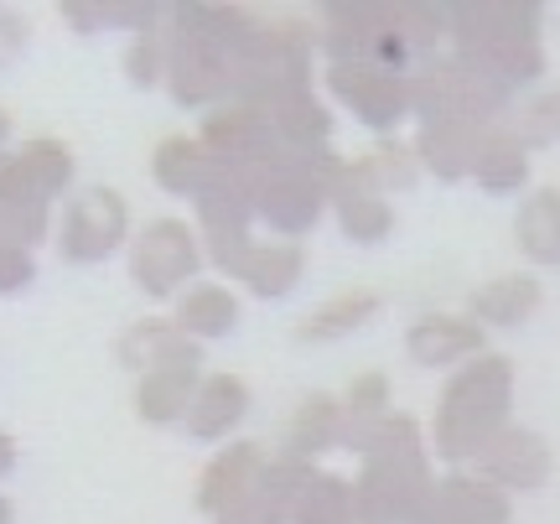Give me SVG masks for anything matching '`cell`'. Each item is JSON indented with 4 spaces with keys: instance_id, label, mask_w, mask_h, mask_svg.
Wrapping results in <instances>:
<instances>
[{
    "instance_id": "cell-3",
    "label": "cell",
    "mask_w": 560,
    "mask_h": 524,
    "mask_svg": "<svg viewBox=\"0 0 560 524\" xmlns=\"http://www.w3.org/2000/svg\"><path fill=\"white\" fill-rule=\"evenodd\" d=\"M509 389H514V369L499 353H478L446 384L436 410V446L446 457H482L488 446L503 436L509 421Z\"/></svg>"
},
{
    "instance_id": "cell-7",
    "label": "cell",
    "mask_w": 560,
    "mask_h": 524,
    "mask_svg": "<svg viewBox=\"0 0 560 524\" xmlns=\"http://www.w3.org/2000/svg\"><path fill=\"white\" fill-rule=\"evenodd\" d=\"M125 223H130V213H125L120 193L115 187H89V193L73 198L68 219H62V255L73 265H94L104 255H115L125 240Z\"/></svg>"
},
{
    "instance_id": "cell-28",
    "label": "cell",
    "mask_w": 560,
    "mask_h": 524,
    "mask_svg": "<svg viewBox=\"0 0 560 524\" xmlns=\"http://www.w3.org/2000/svg\"><path fill=\"white\" fill-rule=\"evenodd\" d=\"M338 436H342V410L327 395L306 400L296 410V421H291V446L296 452H322V446H332Z\"/></svg>"
},
{
    "instance_id": "cell-17",
    "label": "cell",
    "mask_w": 560,
    "mask_h": 524,
    "mask_svg": "<svg viewBox=\"0 0 560 524\" xmlns=\"http://www.w3.org/2000/svg\"><path fill=\"white\" fill-rule=\"evenodd\" d=\"M270 125H276L280 145L296 151V156H322V145L332 136V115H327L312 94H296V100L276 104V109H270Z\"/></svg>"
},
{
    "instance_id": "cell-31",
    "label": "cell",
    "mask_w": 560,
    "mask_h": 524,
    "mask_svg": "<svg viewBox=\"0 0 560 524\" xmlns=\"http://www.w3.org/2000/svg\"><path fill=\"white\" fill-rule=\"evenodd\" d=\"M353 182L369 187V193H380V187H410V182H416V162H410L405 151H395V145H384L374 156L353 162Z\"/></svg>"
},
{
    "instance_id": "cell-4",
    "label": "cell",
    "mask_w": 560,
    "mask_h": 524,
    "mask_svg": "<svg viewBox=\"0 0 560 524\" xmlns=\"http://www.w3.org/2000/svg\"><path fill=\"white\" fill-rule=\"evenodd\" d=\"M327 187H322L317 156H296L280 151L276 162L255 166V213L280 234H306L317 223Z\"/></svg>"
},
{
    "instance_id": "cell-10",
    "label": "cell",
    "mask_w": 560,
    "mask_h": 524,
    "mask_svg": "<svg viewBox=\"0 0 560 524\" xmlns=\"http://www.w3.org/2000/svg\"><path fill=\"white\" fill-rule=\"evenodd\" d=\"M198 363H202V348H192V338H182L166 359H156L136 384V410L145 421H177L192 410L198 400Z\"/></svg>"
},
{
    "instance_id": "cell-1",
    "label": "cell",
    "mask_w": 560,
    "mask_h": 524,
    "mask_svg": "<svg viewBox=\"0 0 560 524\" xmlns=\"http://www.w3.org/2000/svg\"><path fill=\"white\" fill-rule=\"evenodd\" d=\"M260 26L240 5H172L166 11V83L177 104L234 100V68Z\"/></svg>"
},
{
    "instance_id": "cell-16",
    "label": "cell",
    "mask_w": 560,
    "mask_h": 524,
    "mask_svg": "<svg viewBox=\"0 0 560 524\" xmlns=\"http://www.w3.org/2000/svg\"><path fill=\"white\" fill-rule=\"evenodd\" d=\"M420 514H425L420 524H503V499L493 488L452 478V484L436 488L431 509H420Z\"/></svg>"
},
{
    "instance_id": "cell-32",
    "label": "cell",
    "mask_w": 560,
    "mask_h": 524,
    "mask_svg": "<svg viewBox=\"0 0 560 524\" xmlns=\"http://www.w3.org/2000/svg\"><path fill=\"white\" fill-rule=\"evenodd\" d=\"M514 136H520L524 145H535V141H550V136H560V89H556V94H545V100H535L529 109H524L520 125H514Z\"/></svg>"
},
{
    "instance_id": "cell-29",
    "label": "cell",
    "mask_w": 560,
    "mask_h": 524,
    "mask_svg": "<svg viewBox=\"0 0 560 524\" xmlns=\"http://www.w3.org/2000/svg\"><path fill=\"white\" fill-rule=\"evenodd\" d=\"M16 156H21V166H26V177L37 182L47 198H58L62 187L73 182V156H68L58 141H32L26 151H16Z\"/></svg>"
},
{
    "instance_id": "cell-15",
    "label": "cell",
    "mask_w": 560,
    "mask_h": 524,
    "mask_svg": "<svg viewBox=\"0 0 560 524\" xmlns=\"http://www.w3.org/2000/svg\"><path fill=\"white\" fill-rule=\"evenodd\" d=\"M482 348V327L467 323V317H446V312H431L425 323L410 327V359L416 363H452L467 359Z\"/></svg>"
},
{
    "instance_id": "cell-11",
    "label": "cell",
    "mask_w": 560,
    "mask_h": 524,
    "mask_svg": "<svg viewBox=\"0 0 560 524\" xmlns=\"http://www.w3.org/2000/svg\"><path fill=\"white\" fill-rule=\"evenodd\" d=\"M260 446L255 442H234L229 452H219L213 463H208V473H202V488H198V504L213 514V520H223V514H234V509L255 493V478H260Z\"/></svg>"
},
{
    "instance_id": "cell-19",
    "label": "cell",
    "mask_w": 560,
    "mask_h": 524,
    "mask_svg": "<svg viewBox=\"0 0 560 524\" xmlns=\"http://www.w3.org/2000/svg\"><path fill=\"white\" fill-rule=\"evenodd\" d=\"M545 463H550V457H545L540 436H529V431H503L499 442L482 452V467H488L493 478H503V484H520V488L540 484Z\"/></svg>"
},
{
    "instance_id": "cell-20",
    "label": "cell",
    "mask_w": 560,
    "mask_h": 524,
    "mask_svg": "<svg viewBox=\"0 0 560 524\" xmlns=\"http://www.w3.org/2000/svg\"><path fill=\"white\" fill-rule=\"evenodd\" d=\"M535 306H540V286L529 281V276H499V281H488L472 296V312H478L482 323H499V327L524 323Z\"/></svg>"
},
{
    "instance_id": "cell-8",
    "label": "cell",
    "mask_w": 560,
    "mask_h": 524,
    "mask_svg": "<svg viewBox=\"0 0 560 524\" xmlns=\"http://www.w3.org/2000/svg\"><path fill=\"white\" fill-rule=\"evenodd\" d=\"M130 270L136 281L151 291V296H172L192 270H198V240L192 229L177 219H156L136 234V255H130Z\"/></svg>"
},
{
    "instance_id": "cell-5",
    "label": "cell",
    "mask_w": 560,
    "mask_h": 524,
    "mask_svg": "<svg viewBox=\"0 0 560 524\" xmlns=\"http://www.w3.org/2000/svg\"><path fill=\"white\" fill-rule=\"evenodd\" d=\"M503 100H509V94H503L499 83H488L482 73H472V68L457 58L431 62V68L410 83V104L420 109L425 125L462 120V125H482V130H488V120L503 109Z\"/></svg>"
},
{
    "instance_id": "cell-24",
    "label": "cell",
    "mask_w": 560,
    "mask_h": 524,
    "mask_svg": "<svg viewBox=\"0 0 560 524\" xmlns=\"http://www.w3.org/2000/svg\"><path fill=\"white\" fill-rule=\"evenodd\" d=\"M62 16L73 21L79 32H94V26H130V32L145 37L166 11H161V5H130V0H120V5H109V0H94V5H89V0H68Z\"/></svg>"
},
{
    "instance_id": "cell-37",
    "label": "cell",
    "mask_w": 560,
    "mask_h": 524,
    "mask_svg": "<svg viewBox=\"0 0 560 524\" xmlns=\"http://www.w3.org/2000/svg\"><path fill=\"white\" fill-rule=\"evenodd\" d=\"M0 244H21L16 240V223H11V213H5V202H0ZM26 249V244H21Z\"/></svg>"
},
{
    "instance_id": "cell-6",
    "label": "cell",
    "mask_w": 560,
    "mask_h": 524,
    "mask_svg": "<svg viewBox=\"0 0 560 524\" xmlns=\"http://www.w3.org/2000/svg\"><path fill=\"white\" fill-rule=\"evenodd\" d=\"M327 89L338 94L369 130H389L410 109V83L389 73L380 62H332L327 68Z\"/></svg>"
},
{
    "instance_id": "cell-27",
    "label": "cell",
    "mask_w": 560,
    "mask_h": 524,
    "mask_svg": "<svg viewBox=\"0 0 560 524\" xmlns=\"http://www.w3.org/2000/svg\"><path fill=\"white\" fill-rule=\"evenodd\" d=\"M291 514H296V524H342V520H348V493H342L338 478H322V473H312V478L301 484Z\"/></svg>"
},
{
    "instance_id": "cell-18",
    "label": "cell",
    "mask_w": 560,
    "mask_h": 524,
    "mask_svg": "<svg viewBox=\"0 0 560 524\" xmlns=\"http://www.w3.org/2000/svg\"><path fill=\"white\" fill-rule=\"evenodd\" d=\"M472 177H478L488 193H514V187L529 177V151H524V141L514 130H503V125H488Z\"/></svg>"
},
{
    "instance_id": "cell-21",
    "label": "cell",
    "mask_w": 560,
    "mask_h": 524,
    "mask_svg": "<svg viewBox=\"0 0 560 524\" xmlns=\"http://www.w3.org/2000/svg\"><path fill=\"white\" fill-rule=\"evenodd\" d=\"M520 244L529 260L560 265V193L545 187L520 208Z\"/></svg>"
},
{
    "instance_id": "cell-30",
    "label": "cell",
    "mask_w": 560,
    "mask_h": 524,
    "mask_svg": "<svg viewBox=\"0 0 560 524\" xmlns=\"http://www.w3.org/2000/svg\"><path fill=\"white\" fill-rule=\"evenodd\" d=\"M182 338H187V333H182L177 323H161V317H151V323H136L130 333H125L120 353H125V363H140V369H151V363L166 359V353H172Z\"/></svg>"
},
{
    "instance_id": "cell-36",
    "label": "cell",
    "mask_w": 560,
    "mask_h": 524,
    "mask_svg": "<svg viewBox=\"0 0 560 524\" xmlns=\"http://www.w3.org/2000/svg\"><path fill=\"white\" fill-rule=\"evenodd\" d=\"M26 47V21L16 11H0V68L16 62V53Z\"/></svg>"
},
{
    "instance_id": "cell-14",
    "label": "cell",
    "mask_w": 560,
    "mask_h": 524,
    "mask_svg": "<svg viewBox=\"0 0 560 524\" xmlns=\"http://www.w3.org/2000/svg\"><path fill=\"white\" fill-rule=\"evenodd\" d=\"M0 202H5V213L16 223V240L26 244V249L37 240H47V202L52 198L26 177L21 156H0Z\"/></svg>"
},
{
    "instance_id": "cell-40",
    "label": "cell",
    "mask_w": 560,
    "mask_h": 524,
    "mask_svg": "<svg viewBox=\"0 0 560 524\" xmlns=\"http://www.w3.org/2000/svg\"><path fill=\"white\" fill-rule=\"evenodd\" d=\"M0 524H11V504L5 499H0Z\"/></svg>"
},
{
    "instance_id": "cell-23",
    "label": "cell",
    "mask_w": 560,
    "mask_h": 524,
    "mask_svg": "<svg viewBox=\"0 0 560 524\" xmlns=\"http://www.w3.org/2000/svg\"><path fill=\"white\" fill-rule=\"evenodd\" d=\"M301 249L296 244H255V255L244 265V281L255 296H285L301 281Z\"/></svg>"
},
{
    "instance_id": "cell-26",
    "label": "cell",
    "mask_w": 560,
    "mask_h": 524,
    "mask_svg": "<svg viewBox=\"0 0 560 524\" xmlns=\"http://www.w3.org/2000/svg\"><path fill=\"white\" fill-rule=\"evenodd\" d=\"M374 306H380V296H369V291H353V296H338V302H327L317 312V317H306L301 323V338L306 343H322V338H338V333H348V327H359L374 317Z\"/></svg>"
},
{
    "instance_id": "cell-12",
    "label": "cell",
    "mask_w": 560,
    "mask_h": 524,
    "mask_svg": "<svg viewBox=\"0 0 560 524\" xmlns=\"http://www.w3.org/2000/svg\"><path fill=\"white\" fill-rule=\"evenodd\" d=\"M482 125H462V120H431L420 130V162L431 166L436 177H467L478 166V151H482Z\"/></svg>"
},
{
    "instance_id": "cell-25",
    "label": "cell",
    "mask_w": 560,
    "mask_h": 524,
    "mask_svg": "<svg viewBox=\"0 0 560 524\" xmlns=\"http://www.w3.org/2000/svg\"><path fill=\"white\" fill-rule=\"evenodd\" d=\"M156 182L166 193H198L202 172H208V151L198 141H187V136H172V141L156 145Z\"/></svg>"
},
{
    "instance_id": "cell-34",
    "label": "cell",
    "mask_w": 560,
    "mask_h": 524,
    "mask_svg": "<svg viewBox=\"0 0 560 524\" xmlns=\"http://www.w3.org/2000/svg\"><path fill=\"white\" fill-rule=\"evenodd\" d=\"M37 276V265H32V249H21V244H0V296H11V291H26Z\"/></svg>"
},
{
    "instance_id": "cell-38",
    "label": "cell",
    "mask_w": 560,
    "mask_h": 524,
    "mask_svg": "<svg viewBox=\"0 0 560 524\" xmlns=\"http://www.w3.org/2000/svg\"><path fill=\"white\" fill-rule=\"evenodd\" d=\"M11 463H16V446H11V436L0 431V473H11Z\"/></svg>"
},
{
    "instance_id": "cell-13",
    "label": "cell",
    "mask_w": 560,
    "mask_h": 524,
    "mask_svg": "<svg viewBox=\"0 0 560 524\" xmlns=\"http://www.w3.org/2000/svg\"><path fill=\"white\" fill-rule=\"evenodd\" d=\"M244 410H249V389H244V380H234V374H213V380L198 384V400H192V410H187V426H192V436L213 442V436H223V431H234V426L244 421Z\"/></svg>"
},
{
    "instance_id": "cell-2",
    "label": "cell",
    "mask_w": 560,
    "mask_h": 524,
    "mask_svg": "<svg viewBox=\"0 0 560 524\" xmlns=\"http://www.w3.org/2000/svg\"><path fill=\"white\" fill-rule=\"evenodd\" d=\"M446 32L457 42V62L503 94L540 73V5H446Z\"/></svg>"
},
{
    "instance_id": "cell-35",
    "label": "cell",
    "mask_w": 560,
    "mask_h": 524,
    "mask_svg": "<svg viewBox=\"0 0 560 524\" xmlns=\"http://www.w3.org/2000/svg\"><path fill=\"white\" fill-rule=\"evenodd\" d=\"M384 395H389V380H380V374H363V380L353 384V395H348V416H380Z\"/></svg>"
},
{
    "instance_id": "cell-9",
    "label": "cell",
    "mask_w": 560,
    "mask_h": 524,
    "mask_svg": "<svg viewBox=\"0 0 560 524\" xmlns=\"http://www.w3.org/2000/svg\"><path fill=\"white\" fill-rule=\"evenodd\" d=\"M202 151L234 166H265V162H276L285 145H280L270 115L249 109V104H219L202 120Z\"/></svg>"
},
{
    "instance_id": "cell-22",
    "label": "cell",
    "mask_w": 560,
    "mask_h": 524,
    "mask_svg": "<svg viewBox=\"0 0 560 524\" xmlns=\"http://www.w3.org/2000/svg\"><path fill=\"white\" fill-rule=\"evenodd\" d=\"M234 323H240V302L223 286H198L177 306V327L187 338H223V333H234Z\"/></svg>"
},
{
    "instance_id": "cell-39",
    "label": "cell",
    "mask_w": 560,
    "mask_h": 524,
    "mask_svg": "<svg viewBox=\"0 0 560 524\" xmlns=\"http://www.w3.org/2000/svg\"><path fill=\"white\" fill-rule=\"evenodd\" d=\"M5 136H11V120H5V109H0V141H5Z\"/></svg>"
},
{
    "instance_id": "cell-33",
    "label": "cell",
    "mask_w": 560,
    "mask_h": 524,
    "mask_svg": "<svg viewBox=\"0 0 560 524\" xmlns=\"http://www.w3.org/2000/svg\"><path fill=\"white\" fill-rule=\"evenodd\" d=\"M166 68V47L156 42V32H145V37H136V47L125 53V79L130 83H156V73Z\"/></svg>"
}]
</instances>
